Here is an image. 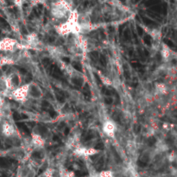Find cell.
I'll return each mask as SVG.
<instances>
[{
    "label": "cell",
    "instance_id": "cell-3",
    "mask_svg": "<svg viewBox=\"0 0 177 177\" xmlns=\"http://www.w3.org/2000/svg\"><path fill=\"white\" fill-rule=\"evenodd\" d=\"M4 78L7 92L18 88L19 86L24 84L23 82V77L18 71H12L10 73H8L7 75L4 76Z\"/></svg>",
    "mask_w": 177,
    "mask_h": 177
},
{
    "label": "cell",
    "instance_id": "cell-8",
    "mask_svg": "<svg viewBox=\"0 0 177 177\" xmlns=\"http://www.w3.org/2000/svg\"><path fill=\"white\" fill-rule=\"evenodd\" d=\"M102 131L106 137L114 139L117 133V124L112 119L105 120L102 123Z\"/></svg>",
    "mask_w": 177,
    "mask_h": 177
},
{
    "label": "cell",
    "instance_id": "cell-9",
    "mask_svg": "<svg viewBox=\"0 0 177 177\" xmlns=\"http://www.w3.org/2000/svg\"><path fill=\"white\" fill-rule=\"evenodd\" d=\"M30 144L33 149H43L46 144V138L40 132L34 131L31 134Z\"/></svg>",
    "mask_w": 177,
    "mask_h": 177
},
{
    "label": "cell",
    "instance_id": "cell-6",
    "mask_svg": "<svg viewBox=\"0 0 177 177\" xmlns=\"http://www.w3.org/2000/svg\"><path fill=\"white\" fill-rule=\"evenodd\" d=\"M0 133L6 138H13L16 136L15 125L8 119H4L0 124Z\"/></svg>",
    "mask_w": 177,
    "mask_h": 177
},
{
    "label": "cell",
    "instance_id": "cell-13",
    "mask_svg": "<svg viewBox=\"0 0 177 177\" xmlns=\"http://www.w3.org/2000/svg\"><path fill=\"white\" fill-rule=\"evenodd\" d=\"M13 2H14V4H15L17 8H19L20 10H21V9L23 8L24 0H13Z\"/></svg>",
    "mask_w": 177,
    "mask_h": 177
},
{
    "label": "cell",
    "instance_id": "cell-2",
    "mask_svg": "<svg viewBox=\"0 0 177 177\" xmlns=\"http://www.w3.org/2000/svg\"><path fill=\"white\" fill-rule=\"evenodd\" d=\"M72 8L66 0H52L50 4V15L56 20H66L72 12Z\"/></svg>",
    "mask_w": 177,
    "mask_h": 177
},
{
    "label": "cell",
    "instance_id": "cell-12",
    "mask_svg": "<svg viewBox=\"0 0 177 177\" xmlns=\"http://www.w3.org/2000/svg\"><path fill=\"white\" fill-rule=\"evenodd\" d=\"M26 43L28 47H36L40 43L38 36L35 33H31L26 36Z\"/></svg>",
    "mask_w": 177,
    "mask_h": 177
},
{
    "label": "cell",
    "instance_id": "cell-4",
    "mask_svg": "<svg viewBox=\"0 0 177 177\" xmlns=\"http://www.w3.org/2000/svg\"><path fill=\"white\" fill-rule=\"evenodd\" d=\"M8 96L18 103H25L29 100V85L24 83L18 88L8 92Z\"/></svg>",
    "mask_w": 177,
    "mask_h": 177
},
{
    "label": "cell",
    "instance_id": "cell-1",
    "mask_svg": "<svg viewBox=\"0 0 177 177\" xmlns=\"http://www.w3.org/2000/svg\"><path fill=\"white\" fill-rule=\"evenodd\" d=\"M80 12L77 10H72L68 18L55 26V30L62 36L73 35V36L82 35V29L79 22Z\"/></svg>",
    "mask_w": 177,
    "mask_h": 177
},
{
    "label": "cell",
    "instance_id": "cell-10",
    "mask_svg": "<svg viewBox=\"0 0 177 177\" xmlns=\"http://www.w3.org/2000/svg\"><path fill=\"white\" fill-rule=\"evenodd\" d=\"M73 154L78 156H92L94 155L100 153V150L92 148V147H86L79 145L73 150Z\"/></svg>",
    "mask_w": 177,
    "mask_h": 177
},
{
    "label": "cell",
    "instance_id": "cell-11",
    "mask_svg": "<svg viewBox=\"0 0 177 177\" xmlns=\"http://www.w3.org/2000/svg\"><path fill=\"white\" fill-rule=\"evenodd\" d=\"M161 55L165 62H170V60H172L174 58L173 50L170 49V47L163 43L161 48Z\"/></svg>",
    "mask_w": 177,
    "mask_h": 177
},
{
    "label": "cell",
    "instance_id": "cell-5",
    "mask_svg": "<svg viewBox=\"0 0 177 177\" xmlns=\"http://www.w3.org/2000/svg\"><path fill=\"white\" fill-rule=\"evenodd\" d=\"M23 49V45L18 41L11 37H4L0 40V51L4 53H12Z\"/></svg>",
    "mask_w": 177,
    "mask_h": 177
},
{
    "label": "cell",
    "instance_id": "cell-7",
    "mask_svg": "<svg viewBox=\"0 0 177 177\" xmlns=\"http://www.w3.org/2000/svg\"><path fill=\"white\" fill-rule=\"evenodd\" d=\"M29 85V99L34 100H40L44 95L42 86L38 83L31 81L28 83Z\"/></svg>",
    "mask_w": 177,
    "mask_h": 177
}]
</instances>
